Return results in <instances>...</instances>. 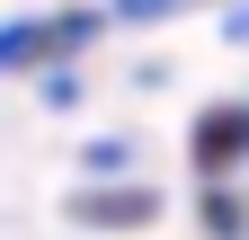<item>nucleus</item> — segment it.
Wrapping results in <instances>:
<instances>
[{
    "label": "nucleus",
    "mask_w": 249,
    "mask_h": 240,
    "mask_svg": "<svg viewBox=\"0 0 249 240\" xmlns=\"http://www.w3.org/2000/svg\"><path fill=\"white\" fill-rule=\"evenodd\" d=\"M205 231H213V240H249V196L205 187Z\"/></svg>",
    "instance_id": "nucleus-4"
},
{
    "label": "nucleus",
    "mask_w": 249,
    "mask_h": 240,
    "mask_svg": "<svg viewBox=\"0 0 249 240\" xmlns=\"http://www.w3.org/2000/svg\"><path fill=\"white\" fill-rule=\"evenodd\" d=\"M187 160L205 169V187H223V178L249 160V98H223L196 116V142H187Z\"/></svg>",
    "instance_id": "nucleus-2"
},
{
    "label": "nucleus",
    "mask_w": 249,
    "mask_h": 240,
    "mask_svg": "<svg viewBox=\"0 0 249 240\" xmlns=\"http://www.w3.org/2000/svg\"><path fill=\"white\" fill-rule=\"evenodd\" d=\"M124 169V142H89V178H116Z\"/></svg>",
    "instance_id": "nucleus-6"
},
{
    "label": "nucleus",
    "mask_w": 249,
    "mask_h": 240,
    "mask_svg": "<svg viewBox=\"0 0 249 240\" xmlns=\"http://www.w3.org/2000/svg\"><path fill=\"white\" fill-rule=\"evenodd\" d=\"M151 214H160L151 187H80L71 196V223H89V231H142Z\"/></svg>",
    "instance_id": "nucleus-3"
},
{
    "label": "nucleus",
    "mask_w": 249,
    "mask_h": 240,
    "mask_svg": "<svg viewBox=\"0 0 249 240\" xmlns=\"http://www.w3.org/2000/svg\"><path fill=\"white\" fill-rule=\"evenodd\" d=\"M223 36H231V45H249V0H240L231 18H223Z\"/></svg>",
    "instance_id": "nucleus-7"
},
{
    "label": "nucleus",
    "mask_w": 249,
    "mask_h": 240,
    "mask_svg": "<svg viewBox=\"0 0 249 240\" xmlns=\"http://www.w3.org/2000/svg\"><path fill=\"white\" fill-rule=\"evenodd\" d=\"M178 9H187V0H116L107 18H178Z\"/></svg>",
    "instance_id": "nucleus-5"
},
{
    "label": "nucleus",
    "mask_w": 249,
    "mask_h": 240,
    "mask_svg": "<svg viewBox=\"0 0 249 240\" xmlns=\"http://www.w3.org/2000/svg\"><path fill=\"white\" fill-rule=\"evenodd\" d=\"M107 9H45V18H9L0 27V71H62L98 45Z\"/></svg>",
    "instance_id": "nucleus-1"
}]
</instances>
